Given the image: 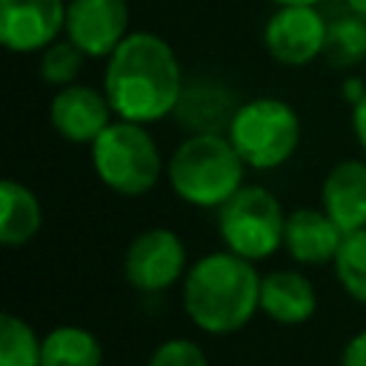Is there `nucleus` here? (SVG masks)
Listing matches in <instances>:
<instances>
[{
    "mask_svg": "<svg viewBox=\"0 0 366 366\" xmlns=\"http://www.w3.org/2000/svg\"><path fill=\"white\" fill-rule=\"evenodd\" d=\"M183 86L186 74L177 51L146 29L129 31L103 66V92L120 120L152 126L172 117Z\"/></svg>",
    "mask_w": 366,
    "mask_h": 366,
    "instance_id": "obj_1",
    "label": "nucleus"
},
{
    "mask_svg": "<svg viewBox=\"0 0 366 366\" xmlns=\"http://www.w3.org/2000/svg\"><path fill=\"white\" fill-rule=\"evenodd\" d=\"M263 274L252 260L214 249L189 263L180 283V303L194 329L212 337H226L252 323L260 312Z\"/></svg>",
    "mask_w": 366,
    "mask_h": 366,
    "instance_id": "obj_2",
    "label": "nucleus"
},
{
    "mask_svg": "<svg viewBox=\"0 0 366 366\" xmlns=\"http://www.w3.org/2000/svg\"><path fill=\"white\" fill-rule=\"evenodd\" d=\"M246 163L226 134H186L166 157V183L192 209H220L243 183Z\"/></svg>",
    "mask_w": 366,
    "mask_h": 366,
    "instance_id": "obj_3",
    "label": "nucleus"
},
{
    "mask_svg": "<svg viewBox=\"0 0 366 366\" xmlns=\"http://www.w3.org/2000/svg\"><path fill=\"white\" fill-rule=\"evenodd\" d=\"M97 180L120 197H146L166 177V157L143 123L114 117L89 146Z\"/></svg>",
    "mask_w": 366,
    "mask_h": 366,
    "instance_id": "obj_4",
    "label": "nucleus"
},
{
    "mask_svg": "<svg viewBox=\"0 0 366 366\" xmlns=\"http://www.w3.org/2000/svg\"><path fill=\"white\" fill-rule=\"evenodd\" d=\"M226 137L243 157L246 169L274 172L295 157L303 137V123L289 100L260 94L240 100L229 120Z\"/></svg>",
    "mask_w": 366,
    "mask_h": 366,
    "instance_id": "obj_5",
    "label": "nucleus"
},
{
    "mask_svg": "<svg viewBox=\"0 0 366 366\" xmlns=\"http://www.w3.org/2000/svg\"><path fill=\"white\" fill-rule=\"evenodd\" d=\"M286 212L260 183H243L217 209V234L223 249L260 263L283 249Z\"/></svg>",
    "mask_w": 366,
    "mask_h": 366,
    "instance_id": "obj_6",
    "label": "nucleus"
},
{
    "mask_svg": "<svg viewBox=\"0 0 366 366\" xmlns=\"http://www.w3.org/2000/svg\"><path fill=\"white\" fill-rule=\"evenodd\" d=\"M189 272L183 237L169 226L137 232L123 252V277L140 295H160L180 286Z\"/></svg>",
    "mask_w": 366,
    "mask_h": 366,
    "instance_id": "obj_7",
    "label": "nucleus"
},
{
    "mask_svg": "<svg viewBox=\"0 0 366 366\" xmlns=\"http://www.w3.org/2000/svg\"><path fill=\"white\" fill-rule=\"evenodd\" d=\"M329 20L320 6H274L263 23L266 54L286 69H303L323 57Z\"/></svg>",
    "mask_w": 366,
    "mask_h": 366,
    "instance_id": "obj_8",
    "label": "nucleus"
},
{
    "mask_svg": "<svg viewBox=\"0 0 366 366\" xmlns=\"http://www.w3.org/2000/svg\"><path fill=\"white\" fill-rule=\"evenodd\" d=\"M129 0H66V37L89 60H106L129 37Z\"/></svg>",
    "mask_w": 366,
    "mask_h": 366,
    "instance_id": "obj_9",
    "label": "nucleus"
},
{
    "mask_svg": "<svg viewBox=\"0 0 366 366\" xmlns=\"http://www.w3.org/2000/svg\"><path fill=\"white\" fill-rule=\"evenodd\" d=\"M66 34V0H0V43L11 54H40Z\"/></svg>",
    "mask_w": 366,
    "mask_h": 366,
    "instance_id": "obj_10",
    "label": "nucleus"
},
{
    "mask_svg": "<svg viewBox=\"0 0 366 366\" xmlns=\"http://www.w3.org/2000/svg\"><path fill=\"white\" fill-rule=\"evenodd\" d=\"M114 120V109L100 89L89 83H71L63 89H54L49 100V123L51 129L74 146H92L103 129Z\"/></svg>",
    "mask_w": 366,
    "mask_h": 366,
    "instance_id": "obj_11",
    "label": "nucleus"
},
{
    "mask_svg": "<svg viewBox=\"0 0 366 366\" xmlns=\"http://www.w3.org/2000/svg\"><path fill=\"white\" fill-rule=\"evenodd\" d=\"M343 234L346 232L320 206H300L286 212L283 252L297 266H332Z\"/></svg>",
    "mask_w": 366,
    "mask_h": 366,
    "instance_id": "obj_12",
    "label": "nucleus"
},
{
    "mask_svg": "<svg viewBox=\"0 0 366 366\" xmlns=\"http://www.w3.org/2000/svg\"><path fill=\"white\" fill-rule=\"evenodd\" d=\"M240 106L237 94L217 77H192L183 86L174 120L186 134H226L234 109Z\"/></svg>",
    "mask_w": 366,
    "mask_h": 366,
    "instance_id": "obj_13",
    "label": "nucleus"
},
{
    "mask_svg": "<svg viewBox=\"0 0 366 366\" xmlns=\"http://www.w3.org/2000/svg\"><path fill=\"white\" fill-rule=\"evenodd\" d=\"M320 209L343 229L366 226V157L337 160L320 183Z\"/></svg>",
    "mask_w": 366,
    "mask_h": 366,
    "instance_id": "obj_14",
    "label": "nucleus"
},
{
    "mask_svg": "<svg viewBox=\"0 0 366 366\" xmlns=\"http://www.w3.org/2000/svg\"><path fill=\"white\" fill-rule=\"evenodd\" d=\"M317 312V289L300 269H274L260 280V315L280 326H303Z\"/></svg>",
    "mask_w": 366,
    "mask_h": 366,
    "instance_id": "obj_15",
    "label": "nucleus"
},
{
    "mask_svg": "<svg viewBox=\"0 0 366 366\" xmlns=\"http://www.w3.org/2000/svg\"><path fill=\"white\" fill-rule=\"evenodd\" d=\"M43 229V203L26 183L6 177L0 183V243L23 249Z\"/></svg>",
    "mask_w": 366,
    "mask_h": 366,
    "instance_id": "obj_16",
    "label": "nucleus"
},
{
    "mask_svg": "<svg viewBox=\"0 0 366 366\" xmlns=\"http://www.w3.org/2000/svg\"><path fill=\"white\" fill-rule=\"evenodd\" d=\"M40 366H103V343L86 326L60 323L43 335Z\"/></svg>",
    "mask_w": 366,
    "mask_h": 366,
    "instance_id": "obj_17",
    "label": "nucleus"
},
{
    "mask_svg": "<svg viewBox=\"0 0 366 366\" xmlns=\"http://www.w3.org/2000/svg\"><path fill=\"white\" fill-rule=\"evenodd\" d=\"M323 60L332 69H355L366 60V20L349 9L329 20Z\"/></svg>",
    "mask_w": 366,
    "mask_h": 366,
    "instance_id": "obj_18",
    "label": "nucleus"
},
{
    "mask_svg": "<svg viewBox=\"0 0 366 366\" xmlns=\"http://www.w3.org/2000/svg\"><path fill=\"white\" fill-rule=\"evenodd\" d=\"M40 352L43 337L37 329L6 309L0 315V366H40Z\"/></svg>",
    "mask_w": 366,
    "mask_h": 366,
    "instance_id": "obj_19",
    "label": "nucleus"
},
{
    "mask_svg": "<svg viewBox=\"0 0 366 366\" xmlns=\"http://www.w3.org/2000/svg\"><path fill=\"white\" fill-rule=\"evenodd\" d=\"M337 286L360 306H366V226L346 232L343 243L332 260Z\"/></svg>",
    "mask_w": 366,
    "mask_h": 366,
    "instance_id": "obj_20",
    "label": "nucleus"
},
{
    "mask_svg": "<svg viewBox=\"0 0 366 366\" xmlns=\"http://www.w3.org/2000/svg\"><path fill=\"white\" fill-rule=\"evenodd\" d=\"M89 57L63 34L60 40H54L51 46H46L40 54H37V77L51 86V89H63V86H71L77 83L80 71H83V63Z\"/></svg>",
    "mask_w": 366,
    "mask_h": 366,
    "instance_id": "obj_21",
    "label": "nucleus"
},
{
    "mask_svg": "<svg viewBox=\"0 0 366 366\" xmlns=\"http://www.w3.org/2000/svg\"><path fill=\"white\" fill-rule=\"evenodd\" d=\"M146 366H209V357L197 340L169 337L152 349Z\"/></svg>",
    "mask_w": 366,
    "mask_h": 366,
    "instance_id": "obj_22",
    "label": "nucleus"
},
{
    "mask_svg": "<svg viewBox=\"0 0 366 366\" xmlns=\"http://www.w3.org/2000/svg\"><path fill=\"white\" fill-rule=\"evenodd\" d=\"M340 366H366V329L355 332L343 352H340Z\"/></svg>",
    "mask_w": 366,
    "mask_h": 366,
    "instance_id": "obj_23",
    "label": "nucleus"
},
{
    "mask_svg": "<svg viewBox=\"0 0 366 366\" xmlns=\"http://www.w3.org/2000/svg\"><path fill=\"white\" fill-rule=\"evenodd\" d=\"M349 120H352V134H355V143L360 149V154L366 157V92L357 103L349 106Z\"/></svg>",
    "mask_w": 366,
    "mask_h": 366,
    "instance_id": "obj_24",
    "label": "nucleus"
},
{
    "mask_svg": "<svg viewBox=\"0 0 366 366\" xmlns=\"http://www.w3.org/2000/svg\"><path fill=\"white\" fill-rule=\"evenodd\" d=\"M363 92H366V83H363L360 77H346L343 86H340V94H343V100H346L349 106L357 103V100L363 97Z\"/></svg>",
    "mask_w": 366,
    "mask_h": 366,
    "instance_id": "obj_25",
    "label": "nucleus"
},
{
    "mask_svg": "<svg viewBox=\"0 0 366 366\" xmlns=\"http://www.w3.org/2000/svg\"><path fill=\"white\" fill-rule=\"evenodd\" d=\"M343 6H346L352 14H357V17L366 20V0H343Z\"/></svg>",
    "mask_w": 366,
    "mask_h": 366,
    "instance_id": "obj_26",
    "label": "nucleus"
},
{
    "mask_svg": "<svg viewBox=\"0 0 366 366\" xmlns=\"http://www.w3.org/2000/svg\"><path fill=\"white\" fill-rule=\"evenodd\" d=\"M274 6H320L326 0H272Z\"/></svg>",
    "mask_w": 366,
    "mask_h": 366,
    "instance_id": "obj_27",
    "label": "nucleus"
}]
</instances>
